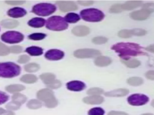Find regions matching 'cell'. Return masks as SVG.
Instances as JSON below:
<instances>
[{"mask_svg": "<svg viewBox=\"0 0 154 115\" xmlns=\"http://www.w3.org/2000/svg\"><path fill=\"white\" fill-rule=\"evenodd\" d=\"M25 89V87L22 85V84H11L9 86H7L5 87V90L11 93H17L20 91H22Z\"/></svg>", "mask_w": 154, "mask_h": 115, "instance_id": "cb8c5ba5", "label": "cell"}, {"mask_svg": "<svg viewBox=\"0 0 154 115\" xmlns=\"http://www.w3.org/2000/svg\"><path fill=\"white\" fill-rule=\"evenodd\" d=\"M142 2L140 1H127L122 5V8L123 10H131L140 6Z\"/></svg>", "mask_w": 154, "mask_h": 115, "instance_id": "44dd1931", "label": "cell"}, {"mask_svg": "<svg viewBox=\"0 0 154 115\" xmlns=\"http://www.w3.org/2000/svg\"><path fill=\"white\" fill-rule=\"evenodd\" d=\"M56 10V7L49 3H40L37 4L33 6L32 8V12L34 14L40 16H47Z\"/></svg>", "mask_w": 154, "mask_h": 115, "instance_id": "8992f818", "label": "cell"}, {"mask_svg": "<svg viewBox=\"0 0 154 115\" xmlns=\"http://www.w3.org/2000/svg\"><path fill=\"white\" fill-rule=\"evenodd\" d=\"M111 62V59L107 56H99L94 60L95 65L99 66H107L109 65Z\"/></svg>", "mask_w": 154, "mask_h": 115, "instance_id": "ffe728a7", "label": "cell"}, {"mask_svg": "<svg viewBox=\"0 0 154 115\" xmlns=\"http://www.w3.org/2000/svg\"><path fill=\"white\" fill-rule=\"evenodd\" d=\"M67 88L72 91H81L85 87V84L81 81H71L66 84Z\"/></svg>", "mask_w": 154, "mask_h": 115, "instance_id": "4fadbf2b", "label": "cell"}, {"mask_svg": "<svg viewBox=\"0 0 154 115\" xmlns=\"http://www.w3.org/2000/svg\"><path fill=\"white\" fill-rule=\"evenodd\" d=\"M132 35H137V36H142L146 34V31L142 29H134L131 30Z\"/></svg>", "mask_w": 154, "mask_h": 115, "instance_id": "ab89813d", "label": "cell"}, {"mask_svg": "<svg viewBox=\"0 0 154 115\" xmlns=\"http://www.w3.org/2000/svg\"><path fill=\"white\" fill-rule=\"evenodd\" d=\"M1 115H14V113L12 111L7 110L3 114H2Z\"/></svg>", "mask_w": 154, "mask_h": 115, "instance_id": "816d5d0a", "label": "cell"}, {"mask_svg": "<svg viewBox=\"0 0 154 115\" xmlns=\"http://www.w3.org/2000/svg\"><path fill=\"white\" fill-rule=\"evenodd\" d=\"M64 53L63 52L57 49H51L46 52L45 57L51 60H58L61 59L64 57Z\"/></svg>", "mask_w": 154, "mask_h": 115, "instance_id": "8fae6325", "label": "cell"}, {"mask_svg": "<svg viewBox=\"0 0 154 115\" xmlns=\"http://www.w3.org/2000/svg\"><path fill=\"white\" fill-rule=\"evenodd\" d=\"M5 111V110L4 109H3L2 108H0V115L3 114Z\"/></svg>", "mask_w": 154, "mask_h": 115, "instance_id": "f5cc1de1", "label": "cell"}, {"mask_svg": "<svg viewBox=\"0 0 154 115\" xmlns=\"http://www.w3.org/2000/svg\"><path fill=\"white\" fill-rule=\"evenodd\" d=\"M108 39L103 37H96L93 38L92 41L96 44H102L106 43Z\"/></svg>", "mask_w": 154, "mask_h": 115, "instance_id": "8d00e7d4", "label": "cell"}, {"mask_svg": "<svg viewBox=\"0 0 154 115\" xmlns=\"http://www.w3.org/2000/svg\"><path fill=\"white\" fill-rule=\"evenodd\" d=\"M143 10H145L149 13L154 12V3L145 4L144 5H143Z\"/></svg>", "mask_w": 154, "mask_h": 115, "instance_id": "60d3db41", "label": "cell"}, {"mask_svg": "<svg viewBox=\"0 0 154 115\" xmlns=\"http://www.w3.org/2000/svg\"><path fill=\"white\" fill-rule=\"evenodd\" d=\"M8 16L13 18H19L23 17L26 14V11L25 9L20 7H14L10 9L7 11Z\"/></svg>", "mask_w": 154, "mask_h": 115, "instance_id": "5bb4252c", "label": "cell"}, {"mask_svg": "<svg viewBox=\"0 0 154 115\" xmlns=\"http://www.w3.org/2000/svg\"><path fill=\"white\" fill-rule=\"evenodd\" d=\"M81 17L85 21L96 22L101 21L104 17V14L96 8L83 10L80 13Z\"/></svg>", "mask_w": 154, "mask_h": 115, "instance_id": "5b68a950", "label": "cell"}, {"mask_svg": "<svg viewBox=\"0 0 154 115\" xmlns=\"http://www.w3.org/2000/svg\"><path fill=\"white\" fill-rule=\"evenodd\" d=\"M9 49L10 52L12 53H19L22 51V47L20 46H13Z\"/></svg>", "mask_w": 154, "mask_h": 115, "instance_id": "b9f144b4", "label": "cell"}, {"mask_svg": "<svg viewBox=\"0 0 154 115\" xmlns=\"http://www.w3.org/2000/svg\"><path fill=\"white\" fill-rule=\"evenodd\" d=\"M46 28L52 31H63L67 28L68 24L64 19L61 16H54L49 17L46 21Z\"/></svg>", "mask_w": 154, "mask_h": 115, "instance_id": "277c9868", "label": "cell"}, {"mask_svg": "<svg viewBox=\"0 0 154 115\" xmlns=\"http://www.w3.org/2000/svg\"><path fill=\"white\" fill-rule=\"evenodd\" d=\"M20 73V67L11 62L0 63V77L12 78L17 76Z\"/></svg>", "mask_w": 154, "mask_h": 115, "instance_id": "7a4b0ae2", "label": "cell"}, {"mask_svg": "<svg viewBox=\"0 0 154 115\" xmlns=\"http://www.w3.org/2000/svg\"><path fill=\"white\" fill-rule=\"evenodd\" d=\"M10 53V49L4 44L0 42V56H5Z\"/></svg>", "mask_w": 154, "mask_h": 115, "instance_id": "d590c367", "label": "cell"}, {"mask_svg": "<svg viewBox=\"0 0 154 115\" xmlns=\"http://www.w3.org/2000/svg\"><path fill=\"white\" fill-rule=\"evenodd\" d=\"M37 97L40 101H43L46 107L54 108L57 105L58 101L54 96L53 92L48 88L43 89L38 91Z\"/></svg>", "mask_w": 154, "mask_h": 115, "instance_id": "3957f363", "label": "cell"}, {"mask_svg": "<svg viewBox=\"0 0 154 115\" xmlns=\"http://www.w3.org/2000/svg\"><path fill=\"white\" fill-rule=\"evenodd\" d=\"M72 32L75 35L83 37L88 35L90 33V29L85 26H77L72 29Z\"/></svg>", "mask_w": 154, "mask_h": 115, "instance_id": "9a60e30c", "label": "cell"}, {"mask_svg": "<svg viewBox=\"0 0 154 115\" xmlns=\"http://www.w3.org/2000/svg\"><path fill=\"white\" fill-rule=\"evenodd\" d=\"M105 113L104 110L100 107H95L90 109L88 112V115H103Z\"/></svg>", "mask_w": 154, "mask_h": 115, "instance_id": "836d02e7", "label": "cell"}, {"mask_svg": "<svg viewBox=\"0 0 154 115\" xmlns=\"http://www.w3.org/2000/svg\"><path fill=\"white\" fill-rule=\"evenodd\" d=\"M123 8H122V4H115L112 6L109 9V12L110 13H117L122 11Z\"/></svg>", "mask_w": 154, "mask_h": 115, "instance_id": "f35d334b", "label": "cell"}, {"mask_svg": "<svg viewBox=\"0 0 154 115\" xmlns=\"http://www.w3.org/2000/svg\"><path fill=\"white\" fill-rule=\"evenodd\" d=\"M146 77L149 80H154V70L149 71L146 74Z\"/></svg>", "mask_w": 154, "mask_h": 115, "instance_id": "7dc6e473", "label": "cell"}, {"mask_svg": "<svg viewBox=\"0 0 154 115\" xmlns=\"http://www.w3.org/2000/svg\"><path fill=\"white\" fill-rule=\"evenodd\" d=\"M45 24V20L41 17H34L28 22V25L33 28H41Z\"/></svg>", "mask_w": 154, "mask_h": 115, "instance_id": "ac0fdd59", "label": "cell"}, {"mask_svg": "<svg viewBox=\"0 0 154 115\" xmlns=\"http://www.w3.org/2000/svg\"><path fill=\"white\" fill-rule=\"evenodd\" d=\"M1 38L5 43L14 44L21 42L23 40L24 36L19 32L10 31L2 34Z\"/></svg>", "mask_w": 154, "mask_h": 115, "instance_id": "52a82bcc", "label": "cell"}, {"mask_svg": "<svg viewBox=\"0 0 154 115\" xmlns=\"http://www.w3.org/2000/svg\"><path fill=\"white\" fill-rule=\"evenodd\" d=\"M108 115H128L127 113L122 111H110Z\"/></svg>", "mask_w": 154, "mask_h": 115, "instance_id": "681fc988", "label": "cell"}, {"mask_svg": "<svg viewBox=\"0 0 154 115\" xmlns=\"http://www.w3.org/2000/svg\"><path fill=\"white\" fill-rule=\"evenodd\" d=\"M111 49L117 53L123 60H129L132 56L145 55L140 45L131 43H117L112 46Z\"/></svg>", "mask_w": 154, "mask_h": 115, "instance_id": "6da1fadb", "label": "cell"}, {"mask_svg": "<svg viewBox=\"0 0 154 115\" xmlns=\"http://www.w3.org/2000/svg\"><path fill=\"white\" fill-rule=\"evenodd\" d=\"M40 78L43 81V82L47 86L51 84L56 80L55 75L49 72L43 73L41 74L40 75Z\"/></svg>", "mask_w": 154, "mask_h": 115, "instance_id": "d6986e66", "label": "cell"}, {"mask_svg": "<svg viewBox=\"0 0 154 115\" xmlns=\"http://www.w3.org/2000/svg\"><path fill=\"white\" fill-rule=\"evenodd\" d=\"M25 70L28 72H34L40 69V66L36 63H29L26 64L25 67Z\"/></svg>", "mask_w": 154, "mask_h": 115, "instance_id": "f1b7e54d", "label": "cell"}, {"mask_svg": "<svg viewBox=\"0 0 154 115\" xmlns=\"http://www.w3.org/2000/svg\"><path fill=\"white\" fill-rule=\"evenodd\" d=\"M29 59H30V58L28 55H22L19 57L17 61L20 63H25L28 62L29 60Z\"/></svg>", "mask_w": 154, "mask_h": 115, "instance_id": "7bdbcfd3", "label": "cell"}, {"mask_svg": "<svg viewBox=\"0 0 154 115\" xmlns=\"http://www.w3.org/2000/svg\"><path fill=\"white\" fill-rule=\"evenodd\" d=\"M64 19L66 22L69 23H76L80 20L79 15L73 13H70L67 14Z\"/></svg>", "mask_w": 154, "mask_h": 115, "instance_id": "484cf974", "label": "cell"}, {"mask_svg": "<svg viewBox=\"0 0 154 115\" xmlns=\"http://www.w3.org/2000/svg\"><path fill=\"white\" fill-rule=\"evenodd\" d=\"M151 105H152V106L153 107H154V99L152 101V103H151Z\"/></svg>", "mask_w": 154, "mask_h": 115, "instance_id": "11a10c76", "label": "cell"}, {"mask_svg": "<svg viewBox=\"0 0 154 115\" xmlns=\"http://www.w3.org/2000/svg\"><path fill=\"white\" fill-rule=\"evenodd\" d=\"M141 115H153V114H151V113H145V114H143Z\"/></svg>", "mask_w": 154, "mask_h": 115, "instance_id": "db71d44e", "label": "cell"}, {"mask_svg": "<svg viewBox=\"0 0 154 115\" xmlns=\"http://www.w3.org/2000/svg\"><path fill=\"white\" fill-rule=\"evenodd\" d=\"M103 92V90L98 87H93L88 89L87 92V94L90 95H99Z\"/></svg>", "mask_w": 154, "mask_h": 115, "instance_id": "e575fe53", "label": "cell"}, {"mask_svg": "<svg viewBox=\"0 0 154 115\" xmlns=\"http://www.w3.org/2000/svg\"><path fill=\"white\" fill-rule=\"evenodd\" d=\"M60 10L63 12H67L78 9L77 5L73 1H60L56 2Z\"/></svg>", "mask_w": 154, "mask_h": 115, "instance_id": "30bf717a", "label": "cell"}, {"mask_svg": "<svg viewBox=\"0 0 154 115\" xmlns=\"http://www.w3.org/2000/svg\"><path fill=\"white\" fill-rule=\"evenodd\" d=\"M93 1H78V3L81 4V5H84V6H88L90 5L93 4Z\"/></svg>", "mask_w": 154, "mask_h": 115, "instance_id": "c3c4849f", "label": "cell"}, {"mask_svg": "<svg viewBox=\"0 0 154 115\" xmlns=\"http://www.w3.org/2000/svg\"><path fill=\"white\" fill-rule=\"evenodd\" d=\"M103 98L99 95L87 96L83 99V102L88 104H99L103 102Z\"/></svg>", "mask_w": 154, "mask_h": 115, "instance_id": "2e32d148", "label": "cell"}, {"mask_svg": "<svg viewBox=\"0 0 154 115\" xmlns=\"http://www.w3.org/2000/svg\"><path fill=\"white\" fill-rule=\"evenodd\" d=\"M42 105V102L37 99H31L27 102L26 106L30 109H38Z\"/></svg>", "mask_w": 154, "mask_h": 115, "instance_id": "83f0119b", "label": "cell"}, {"mask_svg": "<svg viewBox=\"0 0 154 115\" xmlns=\"http://www.w3.org/2000/svg\"><path fill=\"white\" fill-rule=\"evenodd\" d=\"M37 80V78L35 75H32V74H25L22 75L20 78V81L27 84H31V83H34L36 82Z\"/></svg>", "mask_w": 154, "mask_h": 115, "instance_id": "d4e9b609", "label": "cell"}, {"mask_svg": "<svg viewBox=\"0 0 154 115\" xmlns=\"http://www.w3.org/2000/svg\"><path fill=\"white\" fill-rule=\"evenodd\" d=\"M8 99V96L3 92L0 91V105L5 103Z\"/></svg>", "mask_w": 154, "mask_h": 115, "instance_id": "f6af8a7d", "label": "cell"}, {"mask_svg": "<svg viewBox=\"0 0 154 115\" xmlns=\"http://www.w3.org/2000/svg\"><path fill=\"white\" fill-rule=\"evenodd\" d=\"M25 51L31 56H40L43 54V52L42 48L37 46H31L27 47Z\"/></svg>", "mask_w": 154, "mask_h": 115, "instance_id": "603a6c76", "label": "cell"}, {"mask_svg": "<svg viewBox=\"0 0 154 115\" xmlns=\"http://www.w3.org/2000/svg\"><path fill=\"white\" fill-rule=\"evenodd\" d=\"M20 104L19 102H17L16 101H12L10 102H8L5 107L7 110H10V111H13V110H16L17 109H19L20 107Z\"/></svg>", "mask_w": 154, "mask_h": 115, "instance_id": "1f68e13d", "label": "cell"}, {"mask_svg": "<svg viewBox=\"0 0 154 115\" xmlns=\"http://www.w3.org/2000/svg\"><path fill=\"white\" fill-rule=\"evenodd\" d=\"M1 25L5 28H14L19 25V22L14 19H4L1 22Z\"/></svg>", "mask_w": 154, "mask_h": 115, "instance_id": "7402d4cb", "label": "cell"}, {"mask_svg": "<svg viewBox=\"0 0 154 115\" xmlns=\"http://www.w3.org/2000/svg\"><path fill=\"white\" fill-rule=\"evenodd\" d=\"M100 53V52L97 50L84 49L76 50L74 52V56L78 58H89L98 56Z\"/></svg>", "mask_w": 154, "mask_h": 115, "instance_id": "ba28073f", "label": "cell"}, {"mask_svg": "<svg viewBox=\"0 0 154 115\" xmlns=\"http://www.w3.org/2000/svg\"><path fill=\"white\" fill-rule=\"evenodd\" d=\"M46 34L43 33H33L28 35V38L32 40H42L46 37Z\"/></svg>", "mask_w": 154, "mask_h": 115, "instance_id": "d6a6232c", "label": "cell"}, {"mask_svg": "<svg viewBox=\"0 0 154 115\" xmlns=\"http://www.w3.org/2000/svg\"><path fill=\"white\" fill-rule=\"evenodd\" d=\"M149 101V98L143 94L135 93L130 95L128 98V102L129 104L135 106L143 105Z\"/></svg>", "mask_w": 154, "mask_h": 115, "instance_id": "9c48e42d", "label": "cell"}, {"mask_svg": "<svg viewBox=\"0 0 154 115\" xmlns=\"http://www.w3.org/2000/svg\"><path fill=\"white\" fill-rule=\"evenodd\" d=\"M5 3L9 4V5H22L25 3V1H5Z\"/></svg>", "mask_w": 154, "mask_h": 115, "instance_id": "bcb514c9", "label": "cell"}, {"mask_svg": "<svg viewBox=\"0 0 154 115\" xmlns=\"http://www.w3.org/2000/svg\"><path fill=\"white\" fill-rule=\"evenodd\" d=\"M129 91L126 89H118L110 92L105 93L106 96L110 97H117V96H124L128 93Z\"/></svg>", "mask_w": 154, "mask_h": 115, "instance_id": "e0dca14e", "label": "cell"}, {"mask_svg": "<svg viewBox=\"0 0 154 115\" xmlns=\"http://www.w3.org/2000/svg\"><path fill=\"white\" fill-rule=\"evenodd\" d=\"M150 13L145 10H140L138 11H135L130 14V17L136 20H144L146 19L149 16Z\"/></svg>", "mask_w": 154, "mask_h": 115, "instance_id": "7c38bea8", "label": "cell"}, {"mask_svg": "<svg viewBox=\"0 0 154 115\" xmlns=\"http://www.w3.org/2000/svg\"><path fill=\"white\" fill-rule=\"evenodd\" d=\"M12 100L22 104L25 102V101H26V97L23 94L16 93L12 96Z\"/></svg>", "mask_w": 154, "mask_h": 115, "instance_id": "f546056e", "label": "cell"}, {"mask_svg": "<svg viewBox=\"0 0 154 115\" xmlns=\"http://www.w3.org/2000/svg\"><path fill=\"white\" fill-rule=\"evenodd\" d=\"M118 35L121 38H129V37H131L132 35L131 30L123 29L119 32Z\"/></svg>", "mask_w": 154, "mask_h": 115, "instance_id": "74e56055", "label": "cell"}, {"mask_svg": "<svg viewBox=\"0 0 154 115\" xmlns=\"http://www.w3.org/2000/svg\"><path fill=\"white\" fill-rule=\"evenodd\" d=\"M127 83L131 86H140L143 83V80L140 77H133L128 79Z\"/></svg>", "mask_w": 154, "mask_h": 115, "instance_id": "4dcf8cb0", "label": "cell"}, {"mask_svg": "<svg viewBox=\"0 0 154 115\" xmlns=\"http://www.w3.org/2000/svg\"><path fill=\"white\" fill-rule=\"evenodd\" d=\"M146 50L149 51V52H153L154 53V44H152V45H150L149 46H148L147 48H146Z\"/></svg>", "mask_w": 154, "mask_h": 115, "instance_id": "f907efd6", "label": "cell"}, {"mask_svg": "<svg viewBox=\"0 0 154 115\" xmlns=\"http://www.w3.org/2000/svg\"><path fill=\"white\" fill-rule=\"evenodd\" d=\"M61 85V83L60 82V81L58 80H55L53 83H52L51 84L48 85V87L49 88H51V89H57V88H59Z\"/></svg>", "mask_w": 154, "mask_h": 115, "instance_id": "ee69618b", "label": "cell"}, {"mask_svg": "<svg viewBox=\"0 0 154 115\" xmlns=\"http://www.w3.org/2000/svg\"><path fill=\"white\" fill-rule=\"evenodd\" d=\"M123 63L129 68H136L140 65V62L137 59H129V60H121Z\"/></svg>", "mask_w": 154, "mask_h": 115, "instance_id": "4316f807", "label": "cell"}]
</instances>
